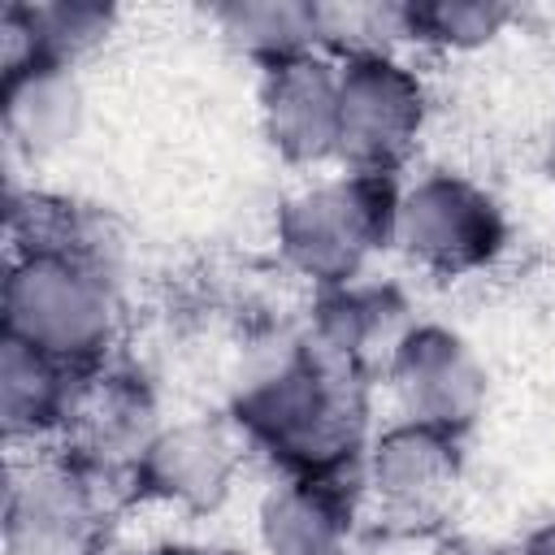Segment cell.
<instances>
[{
    "label": "cell",
    "instance_id": "cell-7",
    "mask_svg": "<svg viewBox=\"0 0 555 555\" xmlns=\"http://www.w3.org/2000/svg\"><path fill=\"white\" fill-rule=\"evenodd\" d=\"M156 395L152 386L130 369H91L82 399L69 416V429L61 434V455L82 464L91 477H100L108 490L134 486L143 455L152 451L160 434Z\"/></svg>",
    "mask_w": 555,
    "mask_h": 555
},
{
    "label": "cell",
    "instance_id": "cell-12",
    "mask_svg": "<svg viewBox=\"0 0 555 555\" xmlns=\"http://www.w3.org/2000/svg\"><path fill=\"white\" fill-rule=\"evenodd\" d=\"M412 330L408 299L386 282H347L317 295L304 338L334 364L373 377L390 364L399 338Z\"/></svg>",
    "mask_w": 555,
    "mask_h": 555
},
{
    "label": "cell",
    "instance_id": "cell-5",
    "mask_svg": "<svg viewBox=\"0 0 555 555\" xmlns=\"http://www.w3.org/2000/svg\"><path fill=\"white\" fill-rule=\"evenodd\" d=\"M390 243L434 278H464L507 247V217L490 191L460 173H425L399 186Z\"/></svg>",
    "mask_w": 555,
    "mask_h": 555
},
{
    "label": "cell",
    "instance_id": "cell-2",
    "mask_svg": "<svg viewBox=\"0 0 555 555\" xmlns=\"http://www.w3.org/2000/svg\"><path fill=\"white\" fill-rule=\"evenodd\" d=\"M4 338L95 369L117 338V286L100 256L13 251L4 273Z\"/></svg>",
    "mask_w": 555,
    "mask_h": 555
},
{
    "label": "cell",
    "instance_id": "cell-4",
    "mask_svg": "<svg viewBox=\"0 0 555 555\" xmlns=\"http://www.w3.org/2000/svg\"><path fill=\"white\" fill-rule=\"evenodd\" d=\"M113 499L117 490L61 451L13 464L4 490L9 555H104Z\"/></svg>",
    "mask_w": 555,
    "mask_h": 555
},
{
    "label": "cell",
    "instance_id": "cell-3",
    "mask_svg": "<svg viewBox=\"0 0 555 555\" xmlns=\"http://www.w3.org/2000/svg\"><path fill=\"white\" fill-rule=\"evenodd\" d=\"M395 173L347 169L343 178L312 182L278 204V256L321 291L360 282L364 264L395 234Z\"/></svg>",
    "mask_w": 555,
    "mask_h": 555
},
{
    "label": "cell",
    "instance_id": "cell-17",
    "mask_svg": "<svg viewBox=\"0 0 555 555\" xmlns=\"http://www.w3.org/2000/svg\"><path fill=\"white\" fill-rule=\"evenodd\" d=\"M212 22L260 69L308 56L325 39V9L308 0H230L212 9Z\"/></svg>",
    "mask_w": 555,
    "mask_h": 555
},
{
    "label": "cell",
    "instance_id": "cell-16",
    "mask_svg": "<svg viewBox=\"0 0 555 555\" xmlns=\"http://www.w3.org/2000/svg\"><path fill=\"white\" fill-rule=\"evenodd\" d=\"M117 22L113 4L100 0H48V4H9L0 13V43L4 69L26 61L69 65L100 48Z\"/></svg>",
    "mask_w": 555,
    "mask_h": 555
},
{
    "label": "cell",
    "instance_id": "cell-18",
    "mask_svg": "<svg viewBox=\"0 0 555 555\" xmlns=\"http://www.w3.org/2000/svg\"><path fill=\"white\" fill-rule=\"evenodd\" d=\"M507 22H512V9L499 0H408V4H395L399 39H412L425 48H447V52L481 48Z\"/></svg>",
    "mask_w": 555,
    "mask_h": 555
},
{
    "label": "cell",
    "instance_id": "cell-11",
    "mask_svg": "<svg viewBox=\"0 0 555 555\" xmlns=\"http://www.w3.org/2000/svg\"><path fill=\"white\" fill-rule=\"evenodd\" d=\"M238 438L217 421L165 425L143 455L134 490L178 512H217L238 477Z\"/></svg>",
    "mask_w": 555,
    "mask_h": 555
},
{
    "label": "cell",
    "instance_id": "cell-13",
    "mask_svg": "<svg viewBox=\"0 0 555 555\" xmlns=\"http://www.w3.org/2000/svg\"><path fill=\"white\" fill-rule=\"evenodd\" d=\"M356 477H282L256 507L269 555H343L356 525Z\"/></svg>",
    "mask_w": 555,
    "mask_h": 555
},
{
    "label": "cell",
    "instance_id": "cell-8",
    "mask_svg": "<svg viewBox=\"0 0 555 555\" xmlns=\"http://www.w3.org/2000/svg\"><path fill=\"white\" fill-rule=\"evenodd\" d=\"M386 382L403 421L434 425L455 438H464V429H473L486 408V369L477 351L455 330L434 321L412 325L399 338L386 364Z\"/></svg>",
    "mask_w": 555,
    "mask_h": 555
},
{
    "label": "cell",
    "instance_id": "cell-15",
    "mask_svg": "<svg viewBox=\"0 0 555 555\" xmlns=\"http://www.w3.org/2000/svg\"><path fill=\"white\" fill-rule=\"evenodd\" d=\"M82 87L69 65L52 61H26L4 69L0 82V117L9 152H22L26 160L56 156L69 147L82 130Z\"/></svg>",
    "mask_w": 555,
    "mask_h": 555
},
{
    "label": "cell",
    "instance_id": "cell-20",
    "mask_svg": "<svg viewBox=\"0 0 555 555\" xmlns=\"http://www.w3.org/2000/svg\"><path fill=\"white\" fill-rule=\"evenodd\" d=\"M147 555H238V551L217 546V542H191V538H178V542H160V546H152Z\"/></svg>",
    "mask_w": 555,
    "mask_h": 555
},
{
    "label": "cell",
    "instance_id": "cell-10",
    "mask_svg": "<svg viewBox=\"0 0 555 555\" xmlns=\"http://www.w3.org/2000/svg\"><path fill=\"white\" fill-rule=\"evenodd\" d=\"M260 126L291 165H321L338 156V61L317 52L264 69Z\"/></svg>",
    "mask_w": 555,
    "mask_h": 555
},
{
    "label": "cell",
    "instance_id": "cell-9",
    "mask_svg": "<svg viewBox=\"0 0 555 555\" xmlns=\"http://www.w3.org/2000/svg\"><path fill=\"white\" fill-rule=\"evenodd\" d=\"M464 451L460 438L434 425L399 421L382 429L364 447V486L373 490L382 516L395 529H425L434 525L460 486Z\"/></svg>",
    "mask_w": 555,
    "mask_h": 555
},
{
    "label": "cell",
    "instance_id": "cell-14",
    "mask_svg": "<svg viewBox=\"0 0 555 555\" xmlns=\"http://www.w3.org/2000/svg\"><path fill=\"white\" fill-rule=\"evenodd\" d=\"M100 369V364H95ZM91 369L65 364L17 338L0 343V421L9 442H43L69 429Z\"/></svg>",
    "mask_w": 555,
    "mask_h": 555
},
{
    "label": "cell",
    "instance_id": "cell-6",
    "mask_svg": "<svg viewBox=\"0 0 555 555\" xmlns=\"http://www.w3.org/2000/svg\"><path fill=\"white\" fill-rule=\"evenodd\" d=\"M425 87L386 48L338 61V160L360 173H395L425 130Z\"/></svg>",
    "mask_w": 555,
    "mask_h": 555
},
{
    "label": "cell",
    "instance_id": "cell-21",
    "mask_svg": "<svg viewBox=\"0 0 555 555\" xmlns=\"http://www.w3.org/2000/svg\"><path fill=\"white\" fill-rule=\"evenodd\" d=\"M520 555H555V520H546V525H538L529 538H525V546H520Z\"/></svg>",
    "mask_w": 555,
    "mask_h": 555
},
{
    "label": "cell",
    "instance_id": "cell-19",
    "mask_svg": "<svg viewBox=\"0 0 555 555\" xmlns=\"http://www.w3.org/2000/svg\"><path fill=\"white\" fill-rule=\"evenodd\" d=\"M429 555H520V546L494 542V538H442Z\"/></svg>",
    "mask_w": 555,
    "mask_h": 555
},
{
    "label": "cell",
    "instance_id": "cell-1",
    "mask_svg": "<svg viewBox=\"0 0 555 555\" xmlns=\"http://www.w3.org/2000/svg\"><path fill=\"white\" fill-rule=\"evenodd\" d=\"M234 429L286 477H360L369 377L334 364L304 334L278 338L238 377Z\"/></svg>",
    "mask_w": 555,
    "mask_h": 555
}]
</instances>
